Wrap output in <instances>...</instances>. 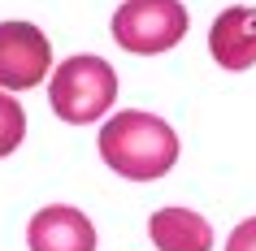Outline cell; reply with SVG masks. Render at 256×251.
<instances>
[{
  "instance_id": "3957f363",
  "label": "cell",
  "mask_w": 256,
  "mask_h": 251,
  "mask_svg": "<svg viewBox=\"0 0 256 251\" xmlns=\"http://www.w3.org/2000/svg\"><path fill=\"white\" fill-rule=\"evenodd\" d=\"M191 17L178 0H126L118 4L113 13V39L118 48L135 56H156V52H170L174 43H182Z\"/></svg>"
},
{
  "instance_id": "5b68a950",
  "label": "cell",
  "mask_w": 256,
  "mask_h": 251,
  "mask_svg": "<svg viewBox=\"0 0 256 251\" xmlns=\"http://www.w3.org/2000/svg\"><path fill=\"white\" fill-rule=\"evenodd\" d=\"M26 247L30 251H96V225L82 208L48 204L30 217Z\"/></svg>"
},
{
  "instance_id": "52a82bcc",
  "label": "cell",
  "mask_w": 256,
  "mask_h": 251,
  "mask_svg": "<svg viewBox=\"0 0 256 251\" xmlns=\"http://www.w3.org/2000/svg\"><path fill=\"white\" fill-rule=\"evenodd\" d=\"M148 238L156 251H213V225L191 208H156L148 217Z\"/></svg>"
},
{
  "instance_id": "8992f818",
  "label": "cell",
  "mask_w": 256,
  "mask_h": 251,
  "mask_svg": "<svg viewBox=\"0 0 256 251\" xmlns=\"http://www.w3.org/2000/svg\"><path fill=\"white\" fill-rule=\"evenodd\" d=\"M208 52L222 69H252L256 65V9L248 4H230L222 9L208 30Z\"/></svg>"
},
{
  "instance_id": "277c9868",
  "label": "cell",
  "mask_w": 256,
  "mask_h": 251,
  "mask_svg": "<svg viewBox=\"0 0 256 251\" xmlns=\"http://www.w3.org/2000/svg\"><path fill=\"white\" fill-rule=\"evenodd\" d=\"M52 43L35 22H0V91H30L48 78Z\"/></svg>"
},
{
  "instance_id": "ba28073f",
  "label": "cell",
  "mask_w": 256,
  "mask_h": 251,
  "mask_svg": "<svg viewBox=\"0 0 256 251\" xmlns=\"http://www.w3.org/2000/svg\"><path fill=\"white\" fill-rule=\"evenodd\" d=\"M22 139H26V113L9 91H0V156H14Z\"/></svg>"
},
{
  "instance_id": "6da1fadb",
  "label": "cell",
  "mask_w": 256,
  "mask_h": 251,
  "mask_svg": "<svg viewBox=\"0 0 256 251\" xmlns=\"http://www.w3.org/2000/svg\"><path fill=\"white\" fill-rule=\"evenodd\" d=\"M100 156L126 182H152L178 165V134L144 108H122L100 126Z\"/></svg>"
},
{
  "instance_id": "9c48e42d",
  "label": "cell",
  "mask_w": 256,
  "mask_h": 251,
  "mask_svg": "<svg viewBox=\"0 0 256 251\" xmlns=\"http://www.w3.org/2000/svg\"><path fill=\"white\" fill-rule=\"evenodd\" d=\"M226 251H256V217H248V221H239L230 230Z\"/></svg>"
},
{
  "instance_id": "7a4b0ae2",
  "label": "cell",
  "mask_w": 256,
  "mask_h": 251,
  "mask_svg": "<svg viewBox=\"0 0 256 251\" xmlns=\"http://www.w3.org/2000/svg\"><path fill=\"white\" fill-rule=\"evenodd\" d=\"M48 100H52V113L70 126L100 121L118 100V69L104 56H92V52L70 56L48 78Z\"/></svg>"
}]
</instances>
